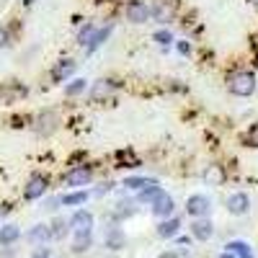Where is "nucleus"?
<instances>
[{"label": "nucleus", "instance_id": "37", "mask_svg": "<svg viewBox=\"0 0 258 258\" xmlns=\"http://www.w3.org/2000/svg\"><path fill=\"white\" fill-rule=\"evenodd\" d=\"M250 3H253V6H255V8H258V0H250Z\"/></svg>", "mask_w": 258, "mask_h": 258}, {"label": "nucleus", "instance_id": "17", "mask_svg": "<svg viewBox=\"0 0 258 258\" xmlns=\"http://www.w3.org/2000/svg\"><path fill=\"white\" fill-rule=\"evenodd\" d=\"M73 73H75V62H73V59H62L57 68L52 70V78H54V80H64V78L73 75Z\"/></svg>", "mask_w": 258, "mask_h": 258}, {"label": "nucleus", "instance_id": "30", "mask_svg": "<svg viewBox=\"0 0 258 258\" xmlns=\"http://www.w3.org/2000/svg\"><path fill=\"white\" fill-rule=\"evenodd\" d=\"M155 41H158V44H170V41H173V36H170V31H158V34H155Z\"/></svg>", "mask_w": 258, "mask_h": 258}, {"label": "nucleus", "instance_id": "18", "mask_svg": "<svg viewBox=\"0 0 258 258\" xmlns=\"http://www.w3.org/2000/svg\"><path fill=\"white\" fill-rule=\"evenodd\" d=\"M18 238H21V230L16 225H3V227H0V243H3V245H11Z\"/></svg>", "mask_w": 258, "mask_h": 258}, {"label": "nucleus", "instance_id": "10", "mask_svg": "<svg viewBox=\"0 0 258 258\" xmlns=\"http://www.w3.org/2000/svg\"><path fill=\"white\" fill-rule=\"evenodd\" d=\"M91 176H93V170H91L88 165H78V168L68 170L64 183H68V186H85V183L91 181Z\"/></svg>", "mask_w": 258, "mask_h": 258}, {"label": "nucleus", "instance_id": "21", "mask_svg": "<svg viewBox=\"0 0 258 258\" xmlns=\"http://www.w3.org/2000/svg\"><path fill=\"white\" fill-rule=\"evenodd\" d=\"M235 258H253V253H250V245L248 243H243V240H235V243H227L225 245Z\"/></svg>", "mask_w": 258, "mask_h": 258}, {"label": "nucleus", "instance_id": "2", "mask_svg": "<svg viewBox=\"0 0 258 258\" xmlns=\"http://www.w3.org/2000/svg\"><path fill=\"white\" fill-rule=\"evenodd\" d=\"M186 212L194 220H204L212 212V199L204 197V194H194V197H188V202H186Z\"/></svg>", "mask_w": 258, "mask_h": 258}, {"label": "nucleus", "instance_id": "1", "mask_svg": "<svg viewBox=\"0 0 258 258\" xmlns=\"http://www.w3.org/2000/svg\"><path fill=\"white\" fill-rule=\"evenodd\" d=\"M230 91L235 93V96H250L253 91H255V75L253 73H248V70H240V73H235V75H230Z\"/></svg>", "mask_w": 258, "mask_h": 258}, {"label": "nucleus", "instance_id": "11", "mask_svg": "<svg viewBox=\"0 0 258 258\" xmlns=\"http://www.w3.org/2000/svg\"><path fill=\"white\" fill-rule=\"evenodd\" d=\"M214 235V225H212V220H194L191 222V238H197V240H209Z\"/></svg>", "mask_w": 258, "mask_h": 258}, {"label": "nucleus", "instance_id": "4", "mask_svg": "<svg viewBox=\"0 0 258 258\" xmlns=\"http://www.w3.org/2000/svg\"><path fill=\"white\" fill-rule=\"evenodd\" d=\"M126 18L132 21V24H145L150 18V6L145 0H129L126 3Z\"/></svg>", "mask_w": 258, "mask_h": 258}, {"label": "nucleus", "instance_id": "34", "mask_svg": "<svg viewBox=\"0 0 258 258\" xmlns=\"http://www.w3.org/2000/svg\"><path fill=\"white\" fill-rule=\"evenodd\" d=\"M217 258H235V255H232V253H230V250H225V253H220V255H217Z\"/></svg>", "mask_w": 258, "mask_h": 258}, {"label": "nucleus", "instance_id": "23", "mask_svg": "<svg viewBox=\"0 0 258 258\" xmlns=\"http://www.w3.org/2000/svg\"><path fill=\"white\" fill-rule=\"evenodd\" d=\"M160 194H163V188H160L158 183H153V186H147V188L140 191V202H155Z\"/></svg>", "mask_w": 258, "mask_h": 258}, {"label": "nucleus", "instance_id": "32", "mask_svg": "<svg viewBox=\"0 0 258 258\" xmlns=\"http://www.w3.org/2000/svg\"><path fill=\"white\" fill-rule=\"evenodd\" d=\"M178 52H181V54H191V47H188V41H178Z\"/></svg>", "mask_w": 258, "mask_h": 258}, {"label": "nucleus", "instance_id": "25", "mask_svg": "<svg viewBox=\"0 0 258 258\" xmlns=\"http://www.w3.org/2000/svg\"><path fill=\"white\" fill-rule=\"evenodd\" d=\"M153 183H155V181H150V178H126V181H124L126 188H140V191L147 188V186H153Z\"/></svg>", "mask_w": 258, "mask_h": 258}, {"label": "nucleus", "instance_id": "33", "mask_svg": "<svg viewBox=\"0 0 258 258\" xmlns=\"http://www.w3.org/2000/svg\"><path fill=\"white\" fill-rule=\"evenodd\" d=\"M158 258H181V255H178V253H160Z\"/></svg>", "mask_w": 258, "mask_h": 258}, {"label": "nucleus", "instance_id": "27", "mask_svg": "<svg viewBox=\"0 0 258 258\" xmlns=\"http://www.w3.org/2000/svg\"><path fill=\"white\" fill-rule=\"evenodd\" d=\"M85 91V80H73L70 85H68V88H64V93H68V96H78V93H83Z\"/></svg>", "mask_w": 258, "mask_h": 258}, {"label": "nucleus", "instance_id": "28", "mask_svg": "<svg viewBox=\"0 0 258 258\" xmlns=\"http://www.w3.org/2000/svg\"><path fill=\"white\" fill-rule=\"evenodd\" d=\"M245 140H248V145L250 147H258V121L248 129V135H245Z\"/></svg>", "mask_w": 258, "mask_h": 258}, {"label": "nucleus", "instance_id": "14", "mask_svg": "<svg viewBox=\"0 0 258 258\" xmlns=\"http://www.w3.org/2000/svg\"><path fill=\"white\" fill-rule=\"evenodd\" d=\"M202 181L207 183V186H222L225 183V168L222 165H207L204 168V173H202Z\"/></svg>", "mask_w": 258, "mask_h": 258}, {"label": "nucleus", "instance_id": "16", "mask_svg": "<svg viewBox=\"0 0 258 258\" xmlns=\"http://www.w3.org/2000/svg\"><path fill=\"white\" fill-rule=\"evenodd\" d=\"M54 124H57V114H54V111L41 114L39 121H36V132H39V135H49L52 129H54Z\"/></svg>", "mask_w": 258, "mask_h": 258}, {"label": "nucleus", "instance_id": "12", "mask_svg": "<svg viewBox=\"0 0 258 258\" xmlns=\"http://www.w3.org/2000/svg\"><path fill=\"white\" fill-rule=\"evenodd\" d=\"M49 238H52V227H49V225H34V227L26 232V240L34 243L36 248H39V245H44Z\"/></svg>", "mask_w": 258, "mask_h": 258}, {"label": "nucleus", "instance_id": "26", "mask_svg": "<svg viewBox=\"0 0 258 258\" xmlns=\"http://www.w3.org/2000/svg\"><path fill=\"white\" fill-rule=\"evenodd\" d=\"M68 225H70V222L57 220V222L52 225V238H57V240H59V238H64V235H68Z\"/></svg>", "mask_w": 258, "mask_h": 258}, {"label": "nucleus", "instance_id": "24", "mask_svg": "<svg viewBox=\"0 0 258 258\" xmlns=\"http://www.w3.org/2000/svg\"><path fill=\"white\" fill-rule=\"evenodd\" d=\"M93 34H96L93 24H85V26L80 29V34H78V41H80V44H91V39H93Z\"/></svg>", "mask_w": 258, "mask_h": 258}, {"label": "nucleus", "instance_id": "22", "mask_svg": "<svg viewBox=\"0 0 258 258\" xmlns=\"http://www.w3.org/2000/svg\"><path fill=\"white\" fill-rule=\"evenodd\" d=\"M109 34H111V26H106V29H101V31H96L93 34V39H91V44H88V52H93V49H98L106 39H109Z\"/></svg>", "mask_w": 258, "mask_h": 258}, {"label": "nucleus", "instance_id": "20", "mask_svg": "<svg viewBox=\"0 0 258 258\" xmlns=\"http://www.w3.org/2000/svg\"><path fill=\"white\" fill-rule=\"evenodd\" d=\"M93 238H91V232H75V238H73V250L75 253H85L91 248Z\"/></svg>", "mask_w": 258, "mask_h": 258}, {"label": "nucleus", "instance_id": "36", "mask_svg": "<svg viewBox=\"0 0 258 258\" xmlns=\"http://www.w3.org/2000/svg\"><path fill=\"white\" fill-rule=\"evenodd\" d=\"M24 3H26V6H31V3H36V0H24Z\"/></svg>", "mask_w": 258, "mask_h": 258}, {"label": "nucleus", "instance_id": "29", "mask_svg": "<svg viewBox=\"0 0 258 258\" xmlns=\"http://www.w3.org/2000/svg\"><path fill=\"white\" fill-rule=\"evenodd\" d=\"M31 258H52V250H49L47 245H39V248L31 253Z\"/></svg>", "mask_w": 258, "mask_h": 258}, {"label": "nucleus", "instance_id": "5", "mask_svg": "<svg viewBox=\"0 0 258 258\" xmlns=\"http://www.w3.org/2000/svg\"><path fill=\"white\" fill-rule=\"evenodd\" d=\"M47 176H41V173H36V176H31L29 178V183H26V188H24V197L29 199V202H34V199H39V197H44V191H47Z\"/></svg>", "mask_w": 258, "mask_h": 258}, {"label": "nucleus", "instance_id": "9", "mask_svg": "<svg viewBox=\"0 0 258 258\" xmlns=\"http://www.w3.org/2000/svg\"><path fill=\"white\" fill-rule=\"evenodd\" d=\"M103 240H106V248H109V250H121V248L126 245V235H124L121 227L111 225V227H106Z\"/></svg>", "mask_w": 258, "mask_h": 258}, {"label": "nucleus", "instance_id": "13", "mask_svg": "<svg viewBox=\"0 0 258 258\" xmlns=\"http://www.w3.org/2000/svg\"><path fill=\"white\" fill-rule=\"evenodd\" d=\"M114 91H116V83L114 80H96L93 88H91V98L93 101H106Z\"/></svg>", "mask_w": 258, "mask_h": 258}, {"label": "nucleus", "instance_id": "35", "mask_svg": "<svg viewBox=\"0 0 258 258\" xmlns=\"http://www.w3.org/2000/svg\"><path fill=\"white\" fill-rule=\"evenodd\" d=\"M11 212V207H0V217H3V214H8Z\"/></svg>", "mask_w": 258, "mask_h": 258}, {"label": "nucleus", "instance_id": "7", "mask_svg": "<svg viewBox=\"0 0 258 258\" xmlns=\"http://www.w3.org/2000/svg\"><path fill=\"white\" fill-rule=\"evenodd\" d=\"M248 209H250V199H248V194H243V191L232 194V197L227 199V212L235 214V217H243Z\"/></svg>", "mask_w": 258, "mask_h": 258}, {"label": "nucleus", "instance_id": "8", "mask_svg": "<svg viewBox=\"0 0 258 258\" xmlns=\"http://www.w3.org/2000/svg\"><path fill=\"white\" fill-rule=\"evenodd\" d=\"M70 227L75 232H91L93 230V214L88 209H78L73 217H70Z\"/></svg>", "mask_w": 258, "mask_h": 258}, {"label": "nucleus", "instance_id": "15", "mask_svg": "<svg viewBox=\"0 0 258 258\" xmlns=\"http://www.w3.org/2000/svg\"><path fill=\"white\" fill-rule=\"evenodd\" d=\"M178 230H181V220L178 217H168V220H163L160 225H158V235L160 238H176L178 235Z\"/></svg>", "mask_w": 258, "mask_h": 258}, {"label": "nucleus", "instance_id": "6", "mask_svg": "<svg viewBox=\"0 0 258 258\" xmlns=\"http://www.w3.org/2000/svg\"><path fill=\"white\" fill-rule=\"evenodd\" d=\"M173 209H176V202H173V197H170V194H165V191L153 202V214H155V217L168 220V217H173Z\"/></svg>", "mask_w": 258, "mask_h": 258}, {"label": "nucleus", "instance_id": "31", "mask_svg": "<svg viewBox=\"0 0 258 258\" xmlns=\"http://www.w3.org/2000/svg\"><path fill=\"white\" fill-rule=\"evenodd\" d=\"M6 44H8V29L0 26V47H6Z\"/></svg>", "mask_w": 258, "mask_h": 258}, {"label": "nucleus", "instance_id": "19", "mask_svg": "<svg viewBox=\"0 0 258 258\" xmlns=\"http://www.w3.org/2000/svg\"><path fill=\"white\" fill-rule=\"evenodd\" d=\"M59 202H62L64 207L85 204V202H88V191H73V194H64V197H59Z\"/></svg>", "mask_w": 258, "mask_h": 258}, {"label": "nucleus", "instance_id": "3", "mask_svg": "<svg viewBox=\"0 0 258 258\" xmlns=\"http://www.w3.org/2000/svg\"><path fill=\"white\" fill-rule=\"evenodd\" d=\"M150 16H153L158 24H170V18L176 16V3L173 0H155L153 8H150Z\"/></svg>", "mask_w": 258, "mask_h": 258}]
</instances>
